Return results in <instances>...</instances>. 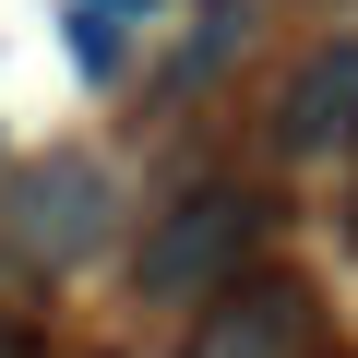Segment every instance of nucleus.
Listing matches in <instances>:
<instances>
[{
    "label": "nucleus",
    "mask_w": 358,
    "mask_h": 358,
    "mask_svg": "<svg viewBox=\"0 0 358 358\" xmlns=\"http://www.w3.org/2000/svg\"><path fill=\"white\" fill-rule=\"evenodd\" d=\"M263 227H275V203L251 192V179H203V192H179V203L143 227V251H131V287H143L155 310H215V299L251 275Z\"/></svg>",
    "instance_id": "1"
},
{
    "label": "nucleus",
    "mask_w": 358,
    "mask_h": 358,
    "mask_svg": "<svg viewBox=\"0 0 358 358\" xmlns=\"http://www.w3.org/2000/svg\"><path fill=\"white\" fill-rule=\"evenodd\" d=\"M108 227H120V179H108L84 143L24 155V167H13V192H0V239H13L24 263H48V275L96 263V251H108Z\"/></svg>",
    "instance_id": "2"
},
{
    "label": "nucleus",
    "mask_w": 358,
    "mask_h": 358,
    "mask_svg": "<svg viewBox=\"0 0 358 358\" xmlns=\"http://www.w3.org/2000/svg\"><path fill=\"white\" fill-rule=\"evenodd\" d=\"M299 334H310L299 275H239L215 310H192V358H299Z\"/></svg>",
    "instance_id": "3"
},
{
    "label": "nucleus",
    "mask_w": 358,
    "mask_h": 358,
    "mask_svg": "<svg viewBox=\"0 0 358 358\" xmlns=\"http://www.w3.org/2000/svg\"><path fill=\"white\" fill-rule=\"evenodd\" d=\"M275 143H287V155H334V143H358V36L322 48V60L275 96Z\"/></svg>",
    "instance_id": "4"
},
{
    "label": "nucleus",
    "mask_w": 358,
    "mask_h": 358,
    "mask_svg": "<svg viewBox=\"0 0 358 358\" xmlns=\"http://www.w3.org/2000/svg\"><path fill=\"white\" fill-rule=\"evenodd\" d=\"M72 60H84V72H120V60H131V24L96 13V0H72Z\"/></svg>",
    "instance_id": "5"
},
{
    "label": "nucleus",
    "mask_w": 358,
    "mask_h": 358,
    "mask_svg": "<svg viewBox=\"0 0 358 358\" xmlns=\"http://www.w3.org/2000/svg\"><path fill=\"white\" fill-rule=\"evenodd\" d=\"M0 358H48V334H36L24 310H0Z\"/></svg>",
    "instance_id": "6"
},
{
    "label": "nucleus",
    "mask_w": 358,
    "mask_h": 358,
    "mask_svg": "<svg viewBox=\"0 0 358 358\" xmlns=\"http://www.w3.org/2000/svg\"><path fill=\"white\" fill-rule=\"evenodd\" d=\"M96 13H143V0H96Z\"/></svg>",
    "instance_id": "7"
}]
</instances>
